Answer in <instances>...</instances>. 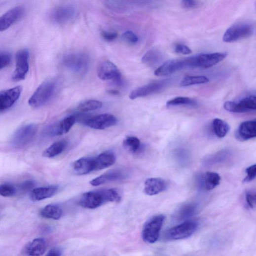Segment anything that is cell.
Wrapping results in <instances>:
<instances>
[{
    "instance_id": "cell-8",
    "label": "cell",
    "mask_w": 256,
    "mask_h": 256,
    "mask_svg": "<svg viewBox=\"0 0 256 256\" xmlns=\"http://www.w3.org/2000/svg\"><path fill=\"white\" fill-rule=\"evenodd\" d=\"M37 132V127L33 124L21 127L15 132L12 137V145L16 148L24 147L33 140Z\"/></svg>"
},
{
    "instance_id": "cell-4",
    "label": "cell",
    "mask_w": 256,
    "mask_h": 256,
    "mask_svg": "<svg viewBox=\"0 0 256 256\" xmlns=\"http://www.w3.org/2000/svg\"><path fill=\"white\" fill-rule=\"evenodd\" d=\"M56 88V82L47 80L37 89L29 100V104L34 108H39L45 105L53 96Z\"/></svg>"
},
{
    "instance_id": "cell-45",
    "label": "cell",
    "mask_w": 256,
    "mask_h": 256,
    "mask_svg": "<svg viewBox=\"0 0 256 256\" xmlns=\"http://www.w3.org/2000/svg\"><path fill=\"white\" fill-rule=\"evenodd\" d=\"M62 254V250L59 248H55L50 250L47 256H61Z\"/></svg>"
},
{
    "instance_id": "cell-39",
    "label": "cell",
    "mask_w": 256,
    "mask_h": 256,
    "mask_svg": "<svg viewBox=\"0 0 256 256\" xmlns=\"http://www.w3.org/2000/svg\"><path fill=\"white\" fill-rule=\"evenodd\" d=\"M247 176L244 179L245 182H250L254 180L256 176V164L251 165L248 167L245 170Z\"/></svg>"
},
{
    "instance_id": "cell-28",
    "label": "cell",
    "mask_w": 256,
    "mask_h": 256,
    "mask_svg": "<svg viewBox=\"0 0 256 256\" xmlns=\"http://www.w3.org/2000/svg\"><path fill=\"white\" fill-rule=\"evenodd\" d=\"M62 209L56 205H48L45 207L41 211V216L46 219L59 220L62 216Z\"/></svg>"
},
{
    "instance_id": "cell-17",
    "label": "cell",
    "mask_w": 256,
    "mask_h": 256,
    "mask_svg": "<svg viewBox=\"0 0 256 256\" xmlns=\"http://www.w3.org/2000/svg\"><path fill=\"white\" fill-rule=\"evenodd\" d=\"M24 13V8L15 7L0 17V32H3L20 19Z\"/></svg>"
},
{
    "instance_id": "cell-38",
    "label": "cell",
    "mask_w": 256,
    "mask_h": 256,
    "mask_svg": "<svg viewBox=\"0 0 256 256\" xmlns=\"http://www.w3.org/2000/svg\"><path fill=\"white\" fill-rule=\"evenodd\" d=\"M11 62V56L8 52L0 53V70L8 66Z\"/></svg>"
},
{
    "instance_id": "cell-43",
    "label": "cell",
    "mask_w": 256,
    "mask_h": 256,
    "mask_svg": "<svg viewBox=\"0 0 256 256\" xmlns=\"http://www.w3.org/2000/svg\"><path fill=\"white\" fill-rule=\"evenodd\" d=\"M182 6L186 9L195 8L197 5V0H182Z\"/></svg>"
},
{
    "instance_id": "cell-37",
    "label": "cell",
    "mask_w": 256,
    "mask_h": 256,
    "mask_svg": "<svg viewBox=\"0 0 256 256\" xmlns=\"http://www.w3.org/2000/svg\"><path fill=\"white\" fill-rule=\"evenodd\" d=\"M15 193L16 189L12 185L5 184L0 185V196L9 197L14 196Z\"/></svg>"
},
{
    "instance_id": "cell-24",
    "label": "cell",
    "mask_w": 256,
    "mask_h": 256,
    "mask_svg": "<svg viewBox=\"0 0 256 256\" xmlns=\"http://www.w3.org/2000/svg\"><path fill=\"white\" fill-rule=\"evenodd\" d=\"M56 186L40 187L34 189L30 193V198L33 201H39L53 197L57 193Z\"/></svg>"
},
{
    "instance_id": "cell-34",
    "label": "cell",
    "mask_w": 256,
    "mask_h": 256,
    "mask_svg": "<svg viewBox=\"0 0 256 256\" xmlns=\"http://www.w3.org/2000/svg\"><path fill=\"white\" fill-rule=\"evenodd\" d=\"M209 79L206 76H187L182 80L180 86L187 87L195 85L204 84L209 82Z\"/></svg>"
},
{
    "instance_id": "cell-27",
    "label": "cell",
    "mask_w": 256,
    "mask_h": 256,
    "mask_svg": "<svg viewBox=\"0 0 256 256\" xmlns=\"http://www.w3.org/2000/svg\"><path fill=\"white\" fill-rule=\"evenodd\" d=\"M212 128L215 135L219 138L225 137L230 130V126L227 123L218 118L213 120Z\"/></svg>"
},
{
    "instance_id": "cell-44",
    "label": "cell",
    "mask_w": 256,
    "mask_h": 256,
    "mask_svg": "<svg viewBox=\"0 0 256 256\" xmlns=\"http://www.w3.org/2000/svg\"><path fill=\"white\" fill-rule=\"evenodd\" d=\"M34 186V183L33 181H26L21 185V188L23 191H26L31 190Z\"/></svg>"
},
{
    "instance_id": "cell-36",
    "label": "cell",
    "mask_w": 256,
    "mask_h": 256,
    "mask_svg": "<svg viewBox=\"0 0 256 256\" xmlns=\"http://www.w3.org/2000/svg\"><path fill=\"white\" fill-rule=\"evenodd\" d=\"M122 39L130 45H135L139 41L138 36L133 31H127L122 35Z\"/></svg>"
},
{
    "instance_id": "cell-15",
    "label": "cell",
    "mask_w": 256,
    "mask_h": 256,
    "mask_svg": "<svg viewBox=\"0 0 256 256\" xmlns=\"http://www.w3.org/2000/svg\"><path fill=\"white\" fill-rule=\"evenodd\" d=\"M76 14V9L71 5H64L55 8L52 12V20L58 24H66L73 18Z\"/></svg>"
},
{
    "instance_id": "cell-26",
    "label": "cell",
    "mask_w": 256,
    "mask_h": 256,
    "mask_svg": "<svg viewBox=\"0 0 256 256\" xmlns=\"http://www.w3.org/2000/svg\"><path fill=\"white\" fill-rule=\"evenodd\" d=\"M162 59V53L157 49H152L144 55L142 62L146 66L152 67L159 63Z\"/></svg>"
},
{
    "instance_id": "cell-3",
    "label": "cell",
    "mask_w": 256,
    "mask_h": 256,
    "mask_svg": "<svg viewBox=\"0 0 256 256\" xmlns=\"http://www.w3.org/2000/svg\"><path fill=\"white\" fill-rule=\"evenodd\" d=\"M165 220V215L158 214L145 223L142 231V238L145 242L153 244L158 241Z\"/></svg>"
},
{
    "instance_id": "cell-21",
    "label": "cell",
    "mask_w": 256,
    "mask_h": 256,
    "mask_svg": "<svg viewBox=\"0 0 256 256\" xmlns=\"http://www.w3.org/2000/svg\"><path fill=\"white\" fill-rule=\"evenodd\" d=\"M126 177L125 174L120 170H114L105 173L93 179L90 184L94 187L99 186L109 182L123 180Z\"/></svg>"
},
{
    "instance_id": "cell-6",
    "label": "cell",
    "mask_w": 256,
    "mask_h": 256,
    "mask_svg": "<svg viewBox=\"0 0 256 256\" xmlns=\"http://www.w3.org/2000/svg\"><path fill=\"white\" fill-rule=\"evenodd\" d=\"M254 31V28L251 24L241 23L234 25L225 32L223 40L226 43H233L238 40L250 37Z\"/></svg>"
},
{
    "instance_id": "cell-14",
    "label": "cell",
    "mask_w": 256,
    "mask_h": 256,
    "mask_svg": "<svg viewBox=\"0 0 256 256\" xmlns=\"http://www.w3.org/2000/svg\"><path fill=\"white\" fill-rule=\"evenodd\" d=\"M186 68L187 65L185 59L171 60L159 67L155 71L154 74L158 77L166 76Z\"/></svg>"
},
{
    "instance_id": "cell-25",
    "label": "cell",
    "mask_w": 256,
    "mask_h": 256,
    "mask_svg": "<svg viewBox=\"0 0 256 256\" xmlns=\"http://www.w3.org/2000/svg\"><path fill=\"white\" fill-rule=\"evenodd\" d=\"M73 169L78 175H84L94 171L93 158H82L75 161Z\"/></svg>"
},
{
    "instance_id": "cell-20",
    "label": "cell",
    "mask_w": 256,
    "mask_h": 256,
    "mask_svg": "<svg viewBox=\"0 0 256 256\" xmlns=\"http://www.w3.org/2000/svg\"><path fill=\"white\" fill-rule=\"evenodd\" d=\"M236 139L239 141H246L256 136V121L251 120L242 123L235 133Z\"/></svg>"
},
{
    "instance_id": "cell-40",
    "label": "cell",
    "mask_w": 256,
    "mask_h": 256,
    "mask_svg": "<svg viewBox=\"0 0 256 256\" xmlns=\"http://www.w3.org/2000/svg\"><path fill=\"white\" fill-rule=\"evenodd\" d=\"M256 193L252 191H248L246 193L245 199L249 207L254 209L256 206Z\"/></svg>"
},
{
    "instance_id": "cell-2",
    "label": "cell",
    "mask_w": 256,
    "mask_h": 256,
    "mask_svg": "<svg viewBox=\"0 0 256 256\" xmlns=\"http://www.w3.org/2000/svg\"><path fill=\"white\" fill-rule=\"evenodd\" d=\"M63 65L68 69L82 75L85 74L90 64V58L84 53H73L65 55L62 60Z\"/></svg>"
},
{
    "instance_id": "cell-35",
    "label": "cell",
    "mask_w": 256,
    "mask_h": 256,
    "mask_svg": "<svg viewBox=\"0 0 256 256\" xmlns=\"http://www.w3.org/2000/svg\"><path fill=\"white\" fill-rule=\"evenodd\" d=\"M125 147L131 152L135 153L137 152L141 148V142L140 140L133 136L127 137L124 141Z\"/></svg>"
},
{
    "instance_id": "cell-31",
    "label": "cell",
    "mask_w": 256,
    "mask_h": 256,
    "mask_svg": "<svg viewBox=\"0 0 256 256\" xmlns=\"http://www.w3.org/2000/svg\"><path fill=\"white\" fill-rule=\"evenodd\" d=\"M197 205L190 203L182 206L176 214V218L179 220H184L193 216L197 211Z\"/></svg>"
},
{
    "instance_id": "cell-22",
    "label": "cell",
    "mask_w": 256,
    "mask_h": 256,
    "mask_svg": "<svg viewBox=\"0 0 256 256\" xmlns=\"http://www.w3.org/2000/svg\"><path fill=\"white\" fill-rule=\"evenodd\" d=\"M94 171L104 169L113 165L116 161L115 155L110 152H106L93 158Z\"/></svg>"
},
{
    "instance_id": "cell-1",
    "label": "cell",
    "mask_w": 256,
    "mask_h": 256,
    "mask_svg": "<svg viewBox=\"0 0 256 256\" xmlns=\"http://www.w3.org/2000/svg\"><path fill=\"white\" fill-rule=\"evenodd\" d=\"M121 200L120 193L115 189H105L84 193L80 199L81 207L94 209L107 202L119 203Z\"/></svg>"
},
{
    "instance_id": "cell-19",
    "label": "cell",
    "mask_w": 256,
    "mask_h": 256,
    "mask_svg": "<svg viewBox=\"0 0 256 256\" xmlns=\"http://www.w3.org/2000/svg\"><path fill=\"white\" fill-rule=\"evenodd\" d=\"M167 188V183L164 179L150 178L146 180L144 191L146 195L154 196L165 191Z\"/></svg>"
},
{
    "instance_id": "cell-16",
    "label": "cell",
    "mask_w": 256,
    "mask_h": 256,
    "mask_svg": "<svg viewBox=\"0 0 256 256\" xmlns=\"http://www.w3.org/2000/svg\"><path fill=\"white\" fill-rule=\"evenodd\" d=\"M117 123V119L114 116L103 114L91 117L85 125L94 129L104 130L115 125Z\"/></svg>"
},
{
    "instance_id": "cell-29",
    "label": "cell",
    "mask_w": 256,
    "mask_h": 256,
    "mask_svg": "<svg viewBox=\"0 0 256 256\" xmlns=\"http://www.w3.org/2000/svg\"><path fill=\"white\" fill-rule=\"evenodd\" d=\"M204 181L205 189L212 190L220 184L221 177L216 172L208 171L204 175Z\"/></svg>"
},
{
    "instance_id": "cell-32",
    "label": "cell",
    "mask_w": 256,
    "mask_h": 256,
    "mask_svg": "<svg viewBox=\"0 0 256 256\" xmlns=\"http://www.w3.org/2000/svg\"><path fill=\"white\" fill-rule=\"evenodd\" d=\"M198 105V103L195 100L185 97H177L170 100L166 103L168 107L181 106L196 107Z\"/></svg>"
},
{
    "instance_id": "cell-10",
    "label": "cell",
    "mask_w": 256,
    "mask_h": 256,
    "mask_svg": "<svg viewBox=\"0 0 256 256\" xmlns=\"http://www.w3.org/2000/svg\"><path fill=\"white\" fill-rule=\"evenodd\" d=\"M226 110L233 113H247L256 110V97L253 95L244 98L239 102L227 101L224 105Z\"/></svg>"
},
{
    "instance_id": "cell-7",
    "label": "cell",
    "mask_w": 256,
    "mask_h": 256,
    "mask_svg": "<svg viewBox=\"0 0 256 256\" xmlns=\"http://www.w3.org/2000/svg\"><path fill=\"white\" fill-rule=\"evenodd\" d=\"M99 78L103 80H112L117 86L123 85L121 73L117 67L112 62L104 61L99 66L97 70Z\"/></svg>"
},
{
    "instance_id": "cell-46",
    "label": "cell",
    "mask_w": 256,
    "mask_h": 256,
    "mask_svg": "<svg viewBox=\"0 0 256 256\" xmlns=\"http://www.w3.org/2000/svg\"><path fill=\"white\" fill-rule=\"evenodd\" d=\"M108 93L114 95H118L119 94V92L118 91L114 90H109Z\"/></svg>"
},
{
    "instance_id": "cell-12",
    "label": "cell",
    "mask_w": 256,
    "mask_h": 256,
    "mask_svg": "<svg viewBox=\"0 0 256 256\" xmlns=\"http://www.w3.org/2000/svg\"><path fill=\"white\" fill-rule=\"evenodd\" d=\"M29 53L26 49H22L16 55V69L13 74L14 81H20L25 79L29 69Z\"/></svg>"
},
{
    "instance_id": "cell-33",
    "label": "cell",
    "mask_w": 256,
    "mask_h": 256,
    "mask_svg": "<svg viewBox=\"0 0 256 256\" xmlns=\"http://www.w3.org/2000/svg\"><path fill=\"white\" fill-rule=\"evenodd\" d=\"M102 106L103 104L101 101L95 100H90L81 103L78 106L77 109L79 111L82 113H85L99 109L102 107Z\"/></svg>"
},
{
    "instance_id": "cell-42",
    "label": "cell",
    "mask_w": 256,
    "mask_h": 256,
    "mask_svg": "<svg viewBox=\"0 0 256 256\" xmlns=\"http://www.w3.org/2000/svg\"><path fill=\"white\" fill-rule=\"evenodd\" d=\"M175 51L177 53L183 55H189L192 52L189 47L181 44H178L175 46Z\"/></svg>"
},
{
    "instance_id": "cell-5",
    "label": "cell",
    "mask_w": 256,
    "mask_h": 256,
    "mask_svg": "<svg viewBox=\"0 0 256 256\" xmlns=\"http://www.w3.org/2000/svg\"><path fill=\"white\" fill-rule=\"evenodd\" d=\"M199 224L195 221H187L169 229L165 233L168 240H179L190 237L197 231Z\"/></svg>"
},
{
    "instance_id": "cell-9",
    "label": "cell",
    "mask_w": 256,
    "mask_h": 256,
    "mask_svg": "<svg viewBox=\"0 0 256 256\" xmlns=\"http://www.w3.org/2000/svg\"><path fill=\"white\" fill-rule=\"evenodd\" d=\"M225 52L201 54L191 57L193 68H211L222 61L227 56Z\"/></svg>"
},
{
    "instance_id": "cell-23",
    "label": "cell",
    "mask_w": 256,
    "mask_h": 256,
    "mask_svg": "<svg viewBox=\"0 0 256 256\" xmlns=\"http://www.w3.org/2000/svg\"><path fill=\"white\" fill-rule=\"evenodd\" d=\"M47 244L42 238L35 239L27 244L23 252L28 256H42L46 252Z\"/></svg>"
},
{
    "instance_id": "cell-13",
    "label": "cell",
    "mask_w": 256,
    "mask_h": 256,
    "mask_svg": "<svg viewBox=\"0 0 256 256\" xmlns=\"http://www.w3.org/2000/svg\"><path fill=\"white\" fill-rule=\"evenodd\" d=\"M22 92L21 86L0 91V113L11 108L19 99Z\"/></svg>"
},
{
    "instance_id": "cell-18",
    "label": "cell",
    "mask_w": 256,
    "mask_h": 256,
    "mask_svg": "<svg viewBox=\"0 0 256 256\" xmlns=\"http://www.w3.org/2000/svg\"><path fill=\"white\" fill-rule=\"evenodd\" d=\"M75 116H70L64 119L60 123L49 127L46 134L50 136H60L66 134L76 122Z\"/></svg>"
},
{
    "instance_id": "cell-41",
    "label": "cell",
    "mask_w": 256,
    "mask_h": 256,
    "mask_svg": "<svg viewBox=\"0 0 256 256\" xmlns=\"http://www.w3.org/2000/svg\"><path fill=\"white\" fill-rule=\"evenodd\" d=\"M103 38L107 42H112L116 39L118 34L115 32L103 31L101 32Z\"/></svg>"
},
{
    "instance_id": "cell-11",
    "label": "cell",
    "mask_w": 256,
    "mask_h": 256,
    "mask_svg": "<svg viewBox=\"0 0 256 256\" xmlns=\"http://www.w3.org/2000/svg\"><path fill=\"white\" fill-rule=\"evenodd\" d=\"M170 82L169 79H165L150 83L133 91L129 98L134 100L157 93L167 87Z\"/></svg>"
},
{
    "instance_id": "cell-30",
    "label": "cell",
    "mask_w": 256,
    "mask_h": 256,
    "mask_svg": "<svg viewBox=\"0 0 256 256\" xmlns=\"http://www.w3.org/2000/svg\"><path fill=\"white\" fill-rule=\"evenodd\" d=\"M67 143L64 141H60L54 143L46 149L43 152L44 157L51 158L61 154L65 149Z\"/></svg>"
}]
</instances>
